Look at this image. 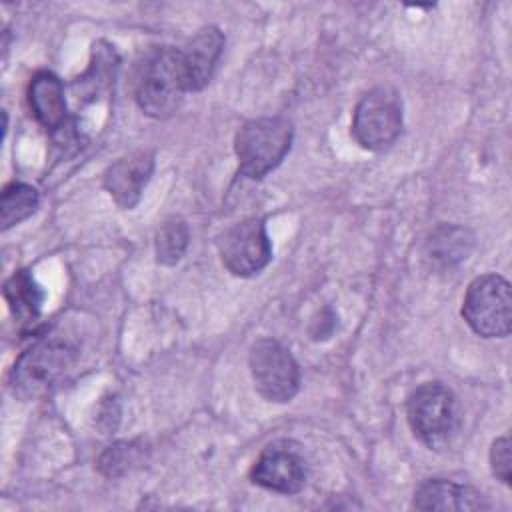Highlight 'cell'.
I'll return each mask as SVG.
<instances>
[{
    "instance_id": "9a60e30c",
    "label": "cell",
    "mask_w": 512,
    "mask_h": 512,
    "mask_svg": "<svg viewBox=\"0 0 512 512\" xmlns=\"http://www.w3.org/2000/svg\"><path fill=\"white\" fill-rule=\"evenodd\" d=\"M4 298L8 302V308L18 324H34L40 316L44 292L40 284L34 280V276L20 268L16 270L4 284Z\"/></svg>"
},
{
    "instance_id": "ffe728a7",
    "label": "cell",
    "mask_w": 512,
    "mask_h": 512,
    "mask_svg": "<svg viewBox=\"0 0 512 512\" xmlns=\"http://www.w3.org/2000/svg\"><path fill=\"white\" fill-rule=\"evenodd\" d=\"M510 462H512V458H510V438L500 436L490 446V466H492V474L504 484H510V476H512V464Z\"/></svg>"
},
{
    "instance_id": "e0dca14e",
    "label": "cell",
    "mask_w": 512,
    "mask_h": 512,
    "mask_svg": "<svg viewBox=\"0 0 512 512\" xmlns=\"http://www.w3.org/2000/svg\"><path fill=\"white\" fill-rule=\"evenodd\" d=\"M38 192L34 186L24 182H10L2 190L0 198V224L2 230H8L28 216H32L38 208Z\"/></svg>"
},
{
    "instance_id": "7a4b0ae2",
    "label": "cell",
    "mask_w": 512,
    "mask_h": 512,
    "mask_svg": "<svg viewBox=\"0 0 512 512\" xmlns=\"http://www.w3.org/2000/svg\"><path fill=\"white\" fill-rule=\"evenodd\" d=\"M76 348L60 338H44L32 344L14 362L10 388L24 400H36L50 394L76 364Z\"/></svg>"
},
{
    "instance_id": "ac0fdd59",
    "label": "cell",
    "mask_w": 512,
    "mask_h": 512,
    "mask_svg": "<svg viewBox=\"0 0 512 512\" xmlns=\"http://www.w3.org/2000/svg\"><path fill=\"white\" fill-rule=\"evenodd\" d=\"M190 240L188 226L182 218H168L156 232V260L164 266H174L186 252Z\"/></svg>"
},
{
    "instance_id": "6da1fadb",
    "label": "cell",
    "mask_w": 512,
    "mask_h": 512,
    "mask_svg": "<svg viewBox=\"0 0 512 512\" xmlns=\"http://www.w3.org/2000/svg\"><path fill=\"white\" fill-rule=\"evenodd\" d=\"M186 90L182 56L178 48H154L138 68L134 98L152 118H168L182 104Z\"/></svg>"
},
{
    "instance_id": "ba28073f",
    "label": "cell",
    "mask_w": 512,
    "mask_h": 512,
    "mask_svg": "<svg viewBox=\"0 0 512 512\" xmlns=\"http://www.w3.org/2000/svg\"><path fill=\"white\" fill-rule=\"evenodd\" d=\"M218 252L234 276H254L264 270L272 258L264 220L250 216L224 230L218 236Z\"/></svg>"
},
{
    "instance_id": "9c48e42d",
    "label": "cell",
    "mask_w": 512,
    "mask_h": 512,
    "mask_svg": "<svg viewBox=\"0 0 512 512\" xmlns=\"http://www.w3.org/2000/svg\"><path fill=\"white\" fill-rule=\"evenodd\" d=\"M250 478L266 490L296 494L306 484V460L296 444L288 440L272 442L252 464Z\"/></svg>"
},
{
    "instance_id": "8992f818",
    "label": "cell",
    "mask_w": 512,
    "mask_h": 512,
    "mask_svg": "<svg viewBox=\"0 0 512 512\" xmlns=\"http://www.w3.org/2000/svg\"><path fill=\"white\" fill-rule=\"evenodd\" d=\"M402 132V100L394 88L378 86L366 92L352 114L354 140L372 152L390 148Z\"/></svg>"
},
{
    "instance_id": "5b68a950",
    "label": "cell",
    "mask_w": 512,
    "mask_h": 512,
    "mask_svg": "<svg viewBox=\"0 0 512 512\" xmlns=\"http://www.w3.org/2000/svg\"><path fill=\"white\" fill-rule=\"evenodd\" d=\"M462 318L482 338H506L512 328V292L500 274L474 278L462 300Z\"/></svg>"
},
{
    "instance_id": "52a82bcc",
    "label": "cell",
    "mask_w": 512,
    "mask_h": 512,
    "mask_svg": "<svg viewBox=\"0 0 512 512\" xmlns=\"http://www.w3.org/2000/svg\"><path fill=\"white\" fill-rule=\"evenodd\" d=\"M250 374L260 396L270 402H290L300 388V368L286 346L262 338L250 348Z\"/></svg>"
},
{
    "instance_id": "5bb4252c",
    "label": "cell",
    "mask_w": 512,
    "mask_h": 512,
    "mask_svg": "<svg viewBox=\"0 0 512 512\" xmlns=\"http://www.w3.org/2000/svg\"><path fill=\"white\" fill-rule=\"evenodd\" d=\"M474 236L468 228L456 224H440L424 244V260L432 270H450L468 258Z\"/></svg>"
},
{
    "instance_id": "7c38bea8",
    "label": "cell",
    "mask_w": 512,
    "mask_h": 512,
    "mask_svg": "<svg viewBox=\"0 0 512 512\" xmlns=\"http://www.w3.org/2000/svg\"><path fill=\"white\" fill-rule=\"evenodd\" d=\"M28 104L34 118L50 132H62L68 128V106L64 98L62 80L48 72L40 70L30 78L28 84Z\"/></svg>"
},
{
    "instance_id": "277c9868",
    "label": "cell",
    "mask_w": 512,
    "mask_h": 512,
    "mask_svg": "<svg viewBox=\"0 0 512 512\" xmlns=\"http://www.w3.org/2000/svg\"><path fill=\"white\" fill-rule=\"evenodd\" d=\"M406 418L414 436L430 450L450 446L460 428L456 396L442 382H424L406 400Z\"/></svg>"
},
{
    "instance_id": "2e32d148",
    "label": "cell",
    "mask_w": 512,
    "mask_h": 512,
    "mask_svg": "<svg viewBox=\"0 0 512 512\" xmlns=\"http://www.w3.org/2000/svg\"><path fill=\"white\" fill-rule=\"evenodd\" d=\"M116 70H118V56L114 52V46L98 42L94 44V50H92V62L84 72V76H80L74 82V90L80 88V92H84L86 96H96L98 92H102L114 82Z\"/></svg>"
},
{
    "instance_id": "4fadbf2b",
    "label": "cell",
    "mask_w": 512,
    "mask_h": 512,
    "mask_svg": "<svg viewBox=\"0 0 512 512\" xmlns=\"http://www.w3.org/2000/svg\"><path fill=\"white\" fill-rule=\"evenodd\" d=\"M416 510H488L490 502L472 486L444 478H430L414 492Z\"/></svg>"
},
{
    "instance_id": "3957f363",
    "label": "cell",
    "mask_w": 512,
    "mask_h": 512,
    "mask_svg": "<svg viewBox=\"0 0 512 512\" xmlns=\"http://www.w3.org/2000/svg\"><path fill=\"white\" fill-rule=\"evenodd\" d=\"M294 128L282 116H262L248 120L234 138V152L238 170L250 178L260 180L272 172L290 152Z\"/></svg>"
},
{
    "instance_id": "d6986e66",
    "label": "cell",
    "mask_w": 512,
    "mask_h": 512,
    "mask_svg": "<svg viewBox=\"0 0 512 512\" xmlns=\"http://www.w3.org/2000/svg\"><path fill=\"white\" fill-rule=\"evenodd\" d=\"M144 460V446L140 442H116L108 446L98 458V470L106 478H118Z\"/></svg>"
},
{
    "instance_id": "8fae6325",
    "label": "cell",
    "mask_w": 512,
    "mask_h": 512,
    "mask_svg": "<svg viewBox=\"0 0 512 512\" xmlns=\"http://www.w3.org/2000/svg\"><path fill=\"white\" fill-rule=\"evenodd\" d=\"M224 50V34L216 26L198 30L180 50L188 92L202 90L214 76Z\"/></svg>"
},
{
    "instance_id": "30bf717a",
    "label": "cell",
    "mask_w": 512,
    "mask_h": 512,
    "mask_svg": "<svg viewBox=\"0 0 512 512\" xmlns=\"http://www.w3.org/2000/svg\"><path fill=\"white\" fill-rule=\"evenodd\" d=\"M152 172L154 152L134 150L106 168L104 188L122 210H132L140 202L142 190L146 188Z\"/></svg>"
}]
</instances>
